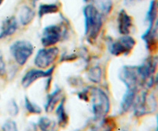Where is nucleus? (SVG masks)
<instances>
[{
    "instance_id": "obj_30",
    "label": "nucleus",
    "mask_w": 158,
    "mask_h": 131,
    "mask_svg": "<svg viewBox=\"0 0 158 131\" xmlns=\"http://www.w3.org/2000/svg\"><path fill=\"white\" fill-rule=\"evenodd\" d=\"M137 0H124V3L127 6H131V4H134Z\"/></svg>"
},
{
    "instance_id": "obj_22",
    "label": "nucleus",
    "mask_w": 158,
    "mask_h": 131,
    "mask_svg": "<svg viewBox=\"0 0 158 131\" xmlns=\"http://www.w3.org/2000/svg\"><path fill=\"white\" fill-rule=\"evenodd\" d=\"M55 126V122L46 117L40 118L37 123V126L40 128L41 131H54Z\"/></svg>"
},
{
    "instance_id": "obj_24",
    "label": "nucleus",
    "mask_w": 158,
    "mask_h": 131,
    "mask_svg": "<svg viewBox=\"0 0 158 131\" xmlns=\"http://www.w3.org/2000/svg\"><path fill=\"white\" fill-rule=\"evenodd\" d=\"M99 7H100V9H98L101 12L102 15H109L113 9V3L110 0H103V2H100Z\"/></svg>"
},
{
    "instance_id": "obj_28",
    "label": "nucleus",
    "mask_w": 158,
    "mask_h": 131,
    "mask_svg": "<svg viewBox=\"0 0 158 131\" xmlns=\"http://www.w3.org/2000/svg\"><path fill=\"white\" fill-rule=\"evenodd\" d=\"M25 131H37V125L34 123H30L26 128Z\"/></svg>"
},
{
    "instance_id": "obj_16",
    "label": "nucleus",
    "mask_w": 158,
    "mask_h": 131,
    "mask_svg": "<svg viewBox=\"0 0 158 131\" xmlns=\"http://www.w3.org/2000/svg\"><path fill=\"white\" fill-rule=\"evenodd\" d=\"M137 92H138V89H127L126 92L123 95L121 103H120L121 113H127L133 107Z\"/></svg>"
},
{
    "instance_id": "obj_25",
    "label": "nucleus",
    "mask_w": 158,
    "mask_h": 131,
    "mask_svg": "<svg viewBox=\"0 0 158 131\" xmlns=\"http://www.w3.org/2000/svg\"><path fill=\"white\" fill-rule=\"evenodd\" d=\"M7 111L9 114L12 117H15L19 114V108L18 104L14 100H11L8 103L7 105Z\"/></svg>"
},
{
    "instance_id": "obj_18",
    "label": "nucleus",
    "mask_w": 158,
    "mask_h": 131,
    "mask_svg": "<svg viewBox=\"0 0 158 131\" xmlns=\"http://www.w3.org/2000/svg\"><path fill=\"white\" fill-rule=\"evenodd\" d=\"M65 103H66V99L65 97H63L56 109L57 121H58L59 126H60L61 127H65L67 126L68 121H69V117H68L66 108H65Z\"/></svg>"
},
{
    "instance_id": "obj_8",
    "label": "nucleus",
    "mask_w": 158,
    "mask_h": 131,
    "mask_svg": "<svg viewBox=\"0 0 158 131\" xmlns=\"http://www.w3.org/2000/svg\"><path fill=\"white\" fill-rule=\"evenodd\" d=\"M66 29L59 24H52L43 29L41 35V44L43 47L56 46L66 35Z\"/></svg>"
},
{
    "instance_id": "obj_36",
    "label": "nucleus",
    "mask_w": 158,
    "mask_h": 131,
    "mask_svg": "<svg viewBox=\"0 0 158 131\" xmlns=\"http://www.w3.org/2000/svg\"><path fill=\"white\" fill-rule=\"evenodd\" d=\"M122 131H127V130H122Z\"/></svg>"
},
{
    "instance_id": "obj_29",
    "label": "nucleus",
    "mask_w": 158,
    "mask_h": 131,
    "mask_svg": "<svg viewBox=\"0 0 158 131\" xmlns=\"http://www.w3.org/2000/svg\"><path fill=\"white\" fill-rule=\"evenodd\" d=\"M153 87L155 88L156 89H158V72L156 74V75H154V83H153Z\"/></svg>"
},
{
    "instance_id": "obj_35",
    "label": "nucleus",
    "mask_w": 158,
    "mask_h": 131,
    "mask_svg": "<svg viewBox=\"0 0 158 131\" xmlns=\"http://www.w3.org/2000/svg\"><path fill=\"white\" fill-rule=\"evenodd\" d=\"M35 1H40V0H35Z\"/></svg>"
},
{
    "instance_id": "obj_7",
    "label": "nucleus",
    "mask_w": 158,
    "mask_h": 131,
    "mask_svg": "<svg viewBox=\"0 0 158 131\" xmlns=\"http://www.w3.org/2000/svg\"><path fill=\"white\" fill-rule=\"evenodd\" d=\"M60 55V49L56 46L43 47L35 54L34 64L38 69H47L53 66Z\"/></svg>"
},
{
    "instance_id": "obj_11",
    "label": "nucleus",
    "mask_w": 158,
    "mask_h": 131,
    "mask_svg": "<svg viewBox=\"0 0 158 131\" xmlns=\"http://www.w3.org/2000/svg\"><path fill=\"white\" fill-rule=\"evenodd\" d=\"M117 22L119 33L121 35H130L134 27V20L131 15L127 13L124 9L119 11Z\"/></svg>"
},
{
    "instance_id": "obj_2",
    "label": "nucleus",
    "mask_w": 158,
    "mask_h": 131,
    "mask_svg": "<svg viewBox=\"0 0 158 131\" xmlns=\"http://www.w3.org/2000/svg\"><path fill=\"white\" fill-rule=\"evenodd\" d=\"M87 92L94 119L106 117L110 109V101L107 94L97 86H89Z\"/></svg>"
},
{
    "instance_id": "obj_23",
    "label": "nucleus",
    "mask_w": 158,
    "mask_h": 131,
    "mask_svg": "<svg viewBox=\"0 0 158 131\" xmlns=\"http://www.w3.org/2000/svg\"><path fill=\"white\" fill-rule=\"evenodd\" d=\"M24 104L26 110L30 114H35V115H39L42 113V108L39 106L38 104L32 102L29 97L25 96L24 99Z\"/></svg>"
},
{
    "instance_id": "obj_21",
    "label": "nucleus",
    "mask_w": 158,
    "mask_h": 131,
    "mask_svg": "<svg viewBox=\"0 0 158 131\" xmlns=\"http://www.w3.org/2000/svg\"><path fill=\"white\" fill-rule=\"evenodd\" d=\"M87 77L89 81L92 83L96 84L100 83L103 78V71L101 67L98 65H96L89 68L87 71Z\"/></svg>"
},
{
    "instance_id": "obj_4",
    "label": "nucleus",
    "mask_w": 158,
    "mask_h": 131,
    "mask_svg": "<svg viewBox=\"0 0 158 131\" xmlns=\"http://www.w3.org/2000/svg\"><path fill=\"white\" fill-rule=\"evenodd\" d=\"M133 107L134 115L137 117H142L152 113L156 110L157 100L153 94L144 90L140 94L137 95Z\"/></svg>"
},
{
    "instance_id": "obj_13",
    "label": "nucleus",
    "mask_w": 158,
    "mask_h": 131,
    "mask_svg": "<svg viewBox=\"0 0 158 131\" xmlns=\"http://www.w3.org/2000/svg\"><path fill=\"white\" fill-rule=\"evenodd\" d=\"M141 38L144 41L148 50L153 52L156 49L158 43V19L156 20L151 29H148L145 31Z\"/></svg>"
},
{
    "instance_id": "obj_19",
    "label": "nucleus",
    "mask_w": 158,
    "mask_h": 131,
    "mask_svg": "<svg viewBox=\"0 0 158 131\" xmlns=\"http://www.w3.org/2000/svg\"><path fill=\"white\" fill-rule=\"evenodd\" d=\"M60 7L57 3H43L38 9V15L40 18L45 15L56 14L60 12Z\"/></svg>"
},
{
    "instance_id": "obj_17",
    "label": "nucleus",
    "mask_w": 158,
    "mask_h": 131,
    "mask_svg": "<svg viewBox=\"0 0 158 131\" xmlns=\"http://www.w3.org/2000/svg\"><path fill=\"white\" fill-rule=\"evenodd\" d=\"M35 17V12L29 6H23L19 13V23L22 26H27L32 23Z\"/></svg>"
},
{
    "instance_id": "obj_6",
    "label": "nucleus",
    "mask_w": 158,
    "mask_h": 131,
    "mask_svg": "<svg viewBox=\"0 0 158 131\" xmlns=\"http://www.w3.org/2000/svg\"><path fill=\"white\" fill-rule=\"evenodd\" d=\"M158 66V57L151 55L144 59V61L137 66L139 76L141 82V86L146 89L153 87L154 77Z\"/></svg>"
},
{
    "instance_id": "obj_10",
    "label": "nucleus",
    "mask_w": 158,
    "mask_h": 131,
    "mask_svg": "<svg viewBox=\"0 0 158 131\" xmlns=\"http://www.w3.org/2000/svg\"><path fill=\"white\" fill-rule=\"evenodd\" d=\"M54 70H55V66H51L47 69H31L28 70L21 80V85L24 89H27L29 86H32L35 82L40 79H48L52 76Z\"/></svg>"
},
{
    "instance_id": "obj_32",
    "label": "nucleus",
    "mask_w": 158,
    "mask_h": 131,
    "mask_svg": "<svg viewBox=\"0 0 158 131\" xmlns=\"http://www.w3.org/2000/svg\"><path fill=\"white\" fill-rule=\"evenodd\" d=\"M156 131H158V115L157 117V129H156Z\"/></svg>"
},
{
    "instance_id": "obj_14",
    "label": "nucleus",
    "mask_w": 158,
    "mask_h": 131,
    "mask_svg": "<svg viewBox=\"0 0 158 131\" xmlns=\"http://www.w3.org/2000/svg\"><path fill=\"white\" fill-rule=\"evenodd\" d=\"M62 94H63V90L60 87H56L53 92L48 94L44 106L45 111L46 113H51L53 111L57 103H60L62 99L63 98L62 97Z\"/></svg>"
},
{
    "instance_id": "obj_33",
    "label": "nucleus",
    "mask_w": 158,
    "mask_h": 131,
    "mask_svg": "<svg viewBox=\"0 0 158 131\" xmlns=\"http://www.w3.org/2000/svg\"><path fill=\"white\" fill-rule=\"evenodd\" d=\"M3 2H4V0H0V6H2V4L3 3Z\"/></svg>"
},
{
    "instance_id": "obj_1",
    "label": "nucleus",
    "mask_w": 158,
    "mask_h": 131,
    "mask_svg": "<svg viewBox=\"0 0 158 131\" xmlns=\"http://www.w3.org/2000/svg\"><path fill=\"white\" fill-rule=\"evenodd\" d=\"M84 35L88 43H94L103 26V15L97 6L89 3L83 8Z\"/></svg>"
},
{
    "instance_id": "obj_3",
    "label": "nucleus",
    "mask_w": 158,
    "mask_h": 131,
    "mask_svg": "<svg viewBox=\"0 0 158 131\" xmlns=\"http://www.w3.org/2000/svg\"><path fill=\"white\" fill-rule=\"evenodd\" d=\"M34 49V46L31 42L26 39H19L11 45L9 50L15 63L19 66H23L32 55Z\"/></svg>"
},
{
    "instance_id": "obj_12",
    "label": "nucleus",
    "mask_w": 158,
    "mask_h": 131,
    "mask_svg": "<svg viewBox=\"0 0 158 131\" xmlns=\"http://www.w3.org/2000/svg\"><path fill=\"white\" fill-rule=\"evenodd\" d=\"M19 29V23L15 16H9L5 18L0 26V39H5L12 36Z\"/></svg>"
},
{
    "instance_id": "obj_20",
    "label": "nucleus",
    "mask_w": 158,
    "mask_h": 131,
    "mask_svg": "<svg viewBox=\"0 0 158 131\" xmlns=\"http://www.w3.org/2000/svg\"><path fill=\"white\" fill-rule=\"evenodd\" d=\"M157 6L156 0H151L150 2L149 9L146 15V21L148 23V29H151L154 26L156 20H157Z\"/></svg>"
},
{
    "instance_id": "obj_31",
    "label": "nucleus",
    "mask_w": 158,
    "mask_h": 131,
    "mask_svg": "<svg viewBox=\"0 0 158 131\" xmlns=\"http://www.w3.org/2000/svg\"><path fill=\"white\" fill-rule=\"evenodd\" d=\"M94 1H95V0H83V2L86 3H87V4H89V3L92 2H94Z\"/></svg>"
},
{
    "instance_id": "obj_27",
    "label": "nucleus",
    "mask_w": 158,
    "mask_h": 131,
    "mask_svg": "<svg viewBox=\"0 0 158 131\" xmlns=\"http://www.w3.org/2000/svg\"><path fill=\"white\" fill-rule=\"evenodd\" d=\"M6 72V61H5L4 56H3V54L2 52V51L0 50V77L5 76Z\"/></svg>"
},
{
    "instance_id": "obj_34",
    "label": "nucleus",
    "mask_w": 158,
    "mask_h": 131,
    "mask_svg": "<svg viewBox=\"0 0 158 131\" xmlns=\"http://www.w3.org/2000/svg\"><path fill=\"white\" fill-rule=\"evenodd\" d=\"M157 9H158V2H157Z\"/></svg>"
},
{
    "instance_id": "obj_26",
    "label": "nucleus",
    "mask_w": 158,
    "mask_h": 131,
    "mask_svg": "<svg viewBox=\"0 0 158 131\" xmlns=\"http://www.w3.org/2000/svg\"><path fill=\"white\" fill-rule=\"evenodd\" d=\"M2 131H19L16 123L12 120H6L2 125Z\"/></svg>"
},
{
    "instance_id": "obj_5",
    "label": "nucleus",
    "mask_w": 158,
    "mask_h": 131,
    "mask_svg": "<svg viewBox=\"0 0 158 131\" xmlns=\"http://www.w3.org/2000/svg\"><path fill=\"white\" fill-rule=\"evenodd\" d=\"M135 39L130 35H121L117 39H111L108 43V50L114 56H127L132 52L136 46Z\"/></svg>"
},
{
    "instance_id": "obj_15",
    "label": "nucleus",
    "mask_w": 158,
    "mask_h": 131,
    "mask_svg": "<svg viewBox=\"0 0 158 131\" xmlns=\"http://www.w3.org/2000/svg\"><path fill=\"white\" fill-rule=\"evenodd\" d=\"M96 122L91 126V131H114L116 127L115 121L110 117L95 119Z\"/></svg>"
},
{
    "instance_id": "obj_9",
    "label": "nucleus",
    "mask_w": 158,
    "mask_h": 131,
    "mask_svg": "<svg viewBox=\"0 0 158 131\" xmlns=\"http://www.w3.org/2000/svg\"><path fill=\"white\" fill-rule=\"evenodd\" d=\"M118 76L120 81L126 86L127 89H138L139 86H141L137 66H123L120 69Z\"/></svg>"
}]
</instances>
